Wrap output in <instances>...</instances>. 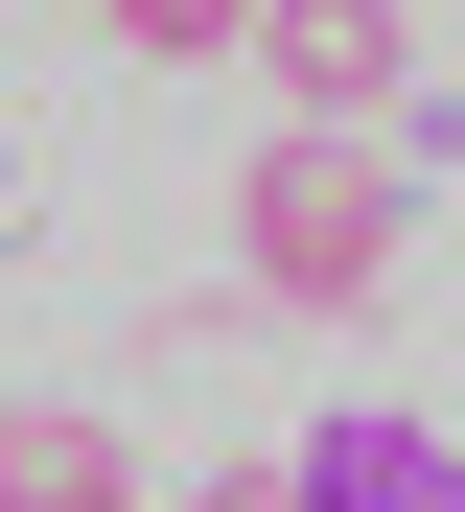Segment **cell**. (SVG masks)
<instances>
[{
    "mask_svg": "<svg viewBox=\"0 0 465 512\" xmlns=\"http://www.w3.org/2000/svg\"><path fill=\"white\" fill-rule=\"evenodd\" d=\"M0 187H24V163H0Z\"/></svg>",
    "mask_w": 465,
    "mask_h": 512,
    "instance_id": "obj_7",
    "label": "cell"
},
{
    "mask_svg": "<svg viewBox=\"0 0 465 512\" xmlns=\"http://www.w3.org/2000/svg\"><path fill=\"white\" fill-rule=\"evenodd\" d=\"M396 256H419L396 140H256V163H233V280H256V303L372 326V280H396Z\"/></svg>",
    "mask_w": 465,
    "mask_h": 512,
    "instance_id": "obj_1",
    "label": "cell"
},
{
    "mask_svg": "<svg viewBox=\"0 0 465 512\" xmlns=\"http://www.w3.org/2000/svg\"><path fill=\"white\" fill-rule=\"evenodd\" d=\"M256 70H279V140H372L419 94V24L396 0H256Z\"/></svg>",
    "mask_w": 465,
    "mask_h": 512,
    "instance_id": "obj_2",
    "label": "cell"
},
{
    "mask_svg": "<svg viewBox=\"0 0 465 512\" xmlns=\"http://www.w3.org/2000/svg\"><path fill=\"white\" fill-rule=\"evenodd\" d=\"M186 512H303V443H279V466H210Z\"/></svg>",
    "mask_w": 465,
    "mask_h": 512,
    "instance_id": "obj_6",
    "label": "cell"
},
{
    "mask_svg": "<svg viewBox=\"0 0 465 512\" xmlns=\"http://www.w3.org/2000/svg\"><path fill=\"white\" fill-rule=\"evenodd\" d=\"M0 512H163V489H140V443H117V419L24 396V419H0Z\"/></svg>",
    "mask_w": 465,
    "mask_h": 512,
    "instance_id": "obj_3",
    "label": "cell"
},
{
    "mask_svg": "<svg viewBox=\"0 0 465 512\" xmlns=\"http://www.w3.org/2000/svg\"><path fill=\"white\" fill-rule=\"evenodd\" d=\"M303 512H465V443H442V419H326V443H303Z\"/></svg>",
    "mask_w": 465,
    "mask_h": 512,
    "instance_id": "obj_4",
    "label": "cell"
},
{
    "mask_svg": "<svg viewBox=\"0 0 465 512\" xmlns=\"http://www.w3.org/2000/svg\"><path fill=\"white\" fill-rule=\"evenodd\" d=\"M93 24H117L140 70H210V47H256V0H93Z\"/></svg>",
    "mask_w": 465,
    "mask_h": 512,
    "instance_id": "obj_5",
    "label": "cell"
}]
</instances>
